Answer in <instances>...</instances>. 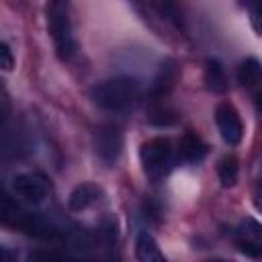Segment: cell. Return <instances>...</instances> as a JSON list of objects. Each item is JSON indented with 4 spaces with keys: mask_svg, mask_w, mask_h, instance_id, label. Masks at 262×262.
Segmentation results:
<instances>
[{
    "mask_svg": "<svg viewBox=\"0 0 262 262\" xmlns=\"http://www.w3.org/2000/svg\"><path fill=\"white\" fill-rule=\"evenodd\" d=\"M135 256L141 262H164V254L149 231H139L135 237Z\"/></svg>",
    "mask_w": 262,
    "mask_h": 262,
    "instance_id": "cell-12",
    "label": "cell"
},
{
    "mask_svg": "<svg viewBox=\"0 0 262 262\" xmlns=\"http://www.w3.org/2000/svg\"><path fill=\"white\" fill-rule=\"evenodd\" d=\"M139 96H141V86L135 78H129V76L111 78L90 88L92 102L98 108L108 113H125L133 108Z\"/></svg>",
    "mask_w": 262,
    "mask_h": 262,
    "instance_id": "cell-1",
    "label": "cell"
},
{
    "mask_svg": "<svg viewBox=\"0 0 262 262\" xmlns=\"http://www.w3.org/2000/svg\"><path fill=\"white\" fill-rule=\"evenodd\" d=\"M262 80V63L256 57H246L237 68V82L244 88H252Z\"/></svg>",
    "mask_w": 262,
    "mask_h": 262,
    "instance_id": "cell-14",
    "label": "cell"
},
{
    "mask_svg": "<svg viewBox=\"0 0 262 262\" xmlns=\"http://www.w3.org/2000/svg\"><path fill=\"white\" fill-rule=\"evenodd\" d=\"M0 66L4 72H10L12 66H14V57H12V51H10V45L6 41L0 43Z\"/></svg>",
    "mask_w": 262,
    "mask_h": 262,
    "instance_id": "cell-18",
    "label": "cell"
},
{
    "mask_svg": "<svg viewBox=\"0 0 262 262\" xmlns=\"http://www.w3.org/2000/svg\"><path fill=\"white\" fill-rule=\"evenodd\" d=\"M203 80H205V86H207L211 92H215V94L227 92L229 82H227L225 70H223V66H221L219 59H213V57H211V59L205 61V76H203Z\"/></svg>",
    "mask_w": 262,
    "mask_h": 262,
    "instance_id": "cell-13",
    "label": "cell"
},
{
    "mask_svg": "<svg viewBox=\"0 0 262 262\" xmlns=\"http://www.w3.org/2000/svg\"><path fill=\"white\" fill-rule=\"evenodd\" d=\"M0 217H2V221L6 225H12V227L20 229L23 233L33 235V237H39V239H55L59 235V229L47 217L37 215V213H29V211L20 209L8 196L2 199Z\"/></svg>",
    "mask_w": 262,
    "mask_h": 262,
    "instance_id": "cell-3",
    "label": "cell"
},
{
    "mask_svg": "<svg viewBox=\"0 0 262 262\" xmlns=\"http://www.w3.org/2000/svg\"><path fill=\"white\" fill-rule=\"evenodd\" d=\"M237 2H239V4L244 6V8H248V10H252V8H254L256 4H260L262 0H237Z\"/></svg>",
    "mask_w": 262,
    "mask_h": 262,
    "instance_id": "cell-21",
    "label": "cell"
},
{
    "mask_svg": "<svg viewBox=\"0 0 262 262\" xmlns=\"http://www.w3.org/2000/svg\"><path fill=\"white\" fill-rule=\"evenodd\" d=\"M254 102H256L258 113H262V92H258V94H256V100H254Z\"/></svg>",
    "mask_w": 262,
    "mask_h": 262,
    "instance_id": "cell-22",
    "label": "cell"
},
{
    "mask_svg": "<svg viewBox=\"0 0 262 262\" xmlns=\"http://www.w3.org/2000/svg\"><path fill=\"white\" fill-rule=\"evenodd\" d=\"M209 147L207 143L194 133V131H186L180 141H178V147H176V160L178 162H184V164H199L205 160Z\"/></svg>",
    "mask_w": 262,
    "mask_h": 262,
    "instance_id": "cell-10",
    "label": "cell"
},
{
    "mask_svg": "<svg viewBox=\"0 0 262 262\" xmlns=\"http://www.w3.org/2000/svg\"><path fill=\"white\" fill-rule=\"evenodd\" d=\"M250 20H252L254 31L262 37V2H260V4H256V6L250 10Z\"/></svg>",
    "mask_w": 262,
    "mask_h": 262,
    "instance_id": "cell-19",
    "label": "cell"
},
{
    "mask_svg": "<svg viewBox=\"0 0 262 262\" xmlns=\"http://www.w3.org/2000/svg\"><path fill=\"white\" fill-rule=\"evenodd\" d=\"M102 188L94 182H82L78 184L72 192H70V199H68V207L72 211H84L88 207H92L94 203H98L102 199Z\"/></svg>",
    "mask_w": 262,
    "mask_h": 262,
    "instance_id": "cell-11",
    "label": "cell"
},
{
    "mask_svg": "<svg viewBox=\"0 0 262 262\" xmlns=\"http://www.w3.org/2000/svg\"><path fill=\"white\" fill-rule=\"evenodd\" d=\"M252 203H254L256 211H260V213H262V184H258V186H256L254 196H252Z\"/></svg>",
    "mask_w": 262,
    "mask_h": 262,
    "instance_id": "cell-20",
    "label": "cell"
},
{
    "mask_svg": "<svg viewBox=\"0 0 262 262\" xmlns=\"http://www.w3.org/2000/svg\"><path fill=\"white\" fill-rule=\"evenodd\" d=\"M180 78V68H178V61L174 57H168L160 63L158 68V74L154 78V84H151V98H166L172 88L176 86Z\"/></svg>",
    "mask_w": 262,
    "mask_h": 262,
    "instance_id": "cell-9",
    "label": "cell"
},
{
    "mask_svg": "<svg viewBox=\"0 0 262 262\" xmlns=\"http://www.w3.org/2000/svg\"><path fill=\"white\" fill-rule=\"evenodd\" d=\"M233 244L248 258H262V223L244 217L233 229Z\"/></svg>",
    "mask_w": 262,
    "mask_h": 262,
    "instance_id": "cell-5",
    "label": "cell"
},
{
    "mask_svg": "<svg viewBox=\"0 0 262 262\" xmlns=\"http://www.w3.org/2000/svg\"><path fill=\"white\" fill-rule=\"evenodd\" d=\"M98 239L106 246H113L117 242V221L106 217L102 219V223L98 225Z\"/></svg>",
    "mask_w": 262,
    "mask_h": 262,
    "instance_id": "cell-17",
    "label": "cell"
},
{
    "mask_svg": "<svg viewBox=\"0 0 262 262\" xmlns=\"http://www.w3.org/2000/svg\"><path fill=\"white\" fill-rule=\"evenodd\" d=\"M139 160L145 176H149L151 180H162L174 168L176 147H172V141L168 137H151L141 143Z\"/></svg>",
    "mask_w": 262,
    "mask_h": 262,
    "instance_id": "cell-4",
    "label": "cell"
},
{
    "mask_svg": "<svg viewBox=\"0 0 262 262\" xmlns=\"http://www.w3.org/2000/svg\"><path fill=\"white\" fill-rule=\"evenodd\" d=\"M160 100H162V98H154V106L149 108L147 119H149V123L160 125V127H164V125H172L178 117H176V113H174L170 106L162 104Z\"/></svg>",
    "mask_w": 262,
    "mask_h": 262,
    "instance_id": "cell-16",
    "label": "cell"
},
{
    "mask_svg": "<svg viewBox=\"0 0 262 262\" xmlns=\"http://www.w3.org/2000/svg\"><path fill=\"white\" fill-rule=\"evenodd\" d=\"M217 176H219V182L223 188H231L235 186L237 182V176H239V164H237V158L227 154L219 160L217 164Z\"/></svg>",
    "mask_w": 262,
    "mask_h": 262,
    "instance_id": "cell-15",
    "label": "cell"
},
{
    "mask_svg": "<svg viewBox=\"0 0 262 262\" xmlns=\"http://www.w3.org/2000/svg\"><path fill=\"white\" fill-rule=\"evenodd\" d=\"M92 145L104 166H115L123 151V133L117 127H100L94 131Z\"/></svg>",
    "mask_w": 262,
    "mask_h": 262,
    "instance_id": "cell-6",
    "label": "cell"
},
{
    "mask_svg": "<svg viewBox=\"0 0 262 262\" xmlns=\"http://www.w3.org/2000/svg\"><path fill=\"white\" fill-rule=\"evenodd\" d=\"M215 123L219 129V135L227 145H237L244 137V123L239 113L231 102H219L215 108Z\"/></svg>",
    "mask_w": 262,
    "mask_h": 262,
    "instance_id": "cell-7",
    "label": "cell"
},
{
    "mask_svg": "<svg viewBox=\"0 0 262 262\" xmlns=\"http://www.w3.org/2000/svg\"><path fill=\"white\" fill-rule=\"evenodd\" d=\"M47 31L61 59H70L76 53V39L70 20V0H47L45 4Z\"/></svg>",
    "mask_w": 262,
    "mask_h": 262,
    "instance_id": "cell-2",
    "label": "cell"
},
{
    "mask_svg": "<svg viewBox=\"0 0 262 262\" xmlns=\"http://www.w3.org/2000/svg\"><path fill=\"white\" fill-rule=\"evenodd\" d=\"M12 190L18 199H23L27 203H41L49 194V182L43 174L23 172L12 178Z\"/></svg>",
    "mask_w": 262,
    "mask_h": 262,
    "instance_id": "cell-8",
    "label": "cell"
}]
</instances>
